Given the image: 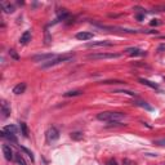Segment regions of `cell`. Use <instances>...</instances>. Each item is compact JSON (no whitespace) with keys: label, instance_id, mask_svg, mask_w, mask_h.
<instances>
[{"label":"cell","instance_id":"1","mask_svg":"<svg viewBox=\"0 0 165 165\" xmlns=\"http://www.w3.org/2000/svg\"><path fill=\"white\" fill-rule=\"evenodd\" d=\"M126 118L124 112H118V111H105L99 112L97 115V119L101 121H107V123H113V121H120Z\"/></svg>","mask_w":165,"mask_h":165},{"label":"cell","instance_id":"2","mask_svg":"<svg viewBox=\"0 0 165 165\" xmlns=\"http://www.w3.org/2000/svg\"><path fill=\"white\" fill-rule=\"evenodd\" d=\"M74 58V54H66V56H58L57 58L49 61V62H45V63H41V68H49V67H53V66H57V64H61L63 62H68Z\"/></svg>","mask_w":165,"mask_h":165},{"label":"cell","instance_id":"3","mask_svg":"<svg viewBox=\"0 0 165 165\" xmlns=\"http://www.w3.org/2000/svg\"><path fill=\"white\" fill-rule=\"evenodd\" d=\"M121 57L120 53H92L88 56L89 60H110V58H119Z\"/></svg>","mask_w":165,"mask_h":165},{"label":"cell","instance_id":"4","mask_svg":"<svg viewBox=\"0 0 165 165\" xmlns=\"http://www.w3.org/2000/svg\"><path fill=\"white\" fill-rule=\"evenodd\" d=\"M57 57H58V56L54 54V53H45V54H36V56H34L32 60L35 62H43V63H45V62H49V61L57 58Z\"/></svg>","mask_w":165,"mask_h":165},{"label":"cell","instance_id":"5","mask_svg":"<svg viewBox=\"0 0 165 165\" xmlns=\"http://www.w3.org/2000/svg\"><path fill=\"white\" fill-rule=\"evenodd\" d=\"M45 137L48 142H54L60 138V130L56 126H51L45 133Z\"/></svg>","mask_w":165,"mask_h":165},{"label":"cell","instance_id":"6","mask_svg":"<svg viewBox=\"0 0 165 165\" xmlns=\"http://www.w3.org/2000/svg\"><path fill=\"white\" fill-rule=\"evenodd\" d=\"M113 43L109 41V40H98V41H90L87 43L88 48H98V47H112Z\"/></svg>","mask_w":165,"mask_h":165},{"label":"cell","instance_id":"7","mask_svg":"<svg viewBox=\"0 0 165 165\" xmlns=\"http://www.w3.org/2000/svg\"><path fill=\"white\" fill-rule=\"evenodd\" d=\"M125 52L130 57H143V56L147 54L145 51H142V49H139V48H126Z\"/></svg>","mask_w":165,"mask_h":165},{"label":"cell","instance_id":"8","mask_svg":"<svg viewBox=\"0 0 165 165\" xmlns=\"http://www.w3.org/2000/svg\"><path fill=\"white\" fill-rule=\"evenodd\" d=\"M2 148H3V154H4V157L8 161H10V160H13V157H14V155H13V150H12V147L9 146V145H6V143H4V145L2 146Z\"/></svg>","mask_w":165,"mask_h":165},{"label":"cell","instance_id":"9","mask_svg":"<svg viewBox=\"0 0 165 165\" xmlns=\"http://www.w3.org/2000/svg\"><path fill=\"white\" fill-rule=\"evenodd\" d=\"M138 81H139L141 84H143V85H146V87L151 88V89H155V90H160V89H159V85H157L156 83H154V81H150V80H147V79L139 77V79H138Z\"/></svg>","mask_w":165,"mask_h":165},{"label":"cell","instance_id":"10","mask_svg":"<svg viewBox=\"0 0 165 165\" xmlns=\"http://www.w3.org/2000/svg\"><path fill=\"white\" fill-rule=\"evenodd\" d=\"M9 115H10V107L5 101H3L2 102V119L9 118Z\"/></svg>","mask_w":165,"mask_h":165},{"label":"cell","instance_id":"11","mask_svg":"<svg viewBox=\"0 0 165 165\" xmlns=\"http://www.w3.org/2000/svg\"><path fill=\"white\" fill-rule=\"evenodd\" d=\"M28 41H31V31H30V30L25 31L22 35H21V38H19V44L26 45Z\"/></svg>","mask_w":165,"mask_h":165},{"label":"cell","instance_id":"12","mask_svg":"<svg viewBox=\"0 0 165 165\" xmlns=\"http://www.w3.org/2000/svg\"><path fill=\"white\" fill-rule=\"evenodd\" d=\"M0 135H2V138L6 139V141H9V142H13V143H17L16 134H10V133H6L5 130H3V129H2V132H0Z\"/></svg>","mask_w":165,"mask_h":165},{"label":"cell","instance_id":"13","mask_svg":"<svg viewBox=\"0 0 165 165\" xmlns=\"http://www.w3.org/2000/svg\"><path fill=\"white\" fill-rule=\"evenodd\" d=\"M26 88H27L26 83H19V84H17L16 87L13 88V93H14V94H22V93H25Z\"/></svg>","mask_w":165,"mask_h":165},{"label":"cell","instance_id":"14","mask_svg":"<svg viewBox=\"0 0 165 165\" xmlns=\"http://www.w3.org/2000/svg\"><path fill=\"white\" fill-rule=\"evenodd\" d=\"M76 39H79V40H90V39H93V34L92 32H87V31L77 32L76 34Z\"/></svg>","mask_w":165,"mask_h":165},{"label":"cell","instance_id":"15","mask_svg":"<svg viewBox=\"0 0 165 165\" xmlns=\"http://www.w3.org/2000/svg\"><path fill=\"white\" fill-rule=\"evenodd\" d=\"M134 105L142 107V109H146L147 111H152V107L150 106L147 102H143V101H134Z\"/></svg>","mask_w":165,"mask_h":165},{"label":"cell","instance_id":"16","mask_svg":"<svg viewBox=\"0 0 165 165\" xmlns=\"http://www.w3.org/2000/svg\"><path fill=\"white\" fill-rule=\"evenodd\" d=\"M3 130H5L6 133H10V134H17V126L16 125H6L3 128Z\"/></svg>","mask_w":165,"mask_h":165},{"label":"cell","instance_id":"17","mask_svg":"<svg viewBox=\"0 0 165 165\" xmlns=\"http://www.w3.org/2000/svg\"><path fill=\"white\" fill-rule=\"evenodd\" d=\"M2 6H3V10L5 12V13H13L14 12V6L13 5H10V4H8V3H2Z\"/></svg>","mask_w":165,"mask_h":165},{"label":"cell","instance_id":"18","mask_svg":"<svg viewBox=\"0 0 165 165\" xmlns=\"http://www.w3.org/2000/svg\"><path fill=\"white\" fill-rule=\"evenodd\" d=\"M83 94V90H70L64 93V97H76V96H81Z\"/></svg>","mask_w":165,"mask_h":165},{"label":"cell","instance_id":"19","mask_svg":"<svg viewBox=\"0 0 165 165\" xmlns=\"http://www.w3.org/2000/svg\"><path fill=\"white\" fill-rule=\"evenodd\" d=\"M14 160H16L17 165H27V164H26V161L23 160V157H22V155H21V154H16V155H14Z\"/></svg>","mask_w":165,"mask_h":165},{"label":"cell","instance_id":"20","mask_svg":"<svg viewBox=\"0 0 165 165\" xmlns=\"http://www.w3.org/2000/svg\"><path fill=\"white\" fill-rule=\"evenodd\" d=\"M19 128H21V132H22V135L25 138H27L28 137V128H27V125L25 123H21Z\"/></svg>","mask_w":165,"mask_h":165},{"label":"cell","instance_id":"21","mask_svg":"<svg viewBox=\"0 0 165 165\" xmlns=\"http://www.w3.org/2000/svg\"><path fill=\"white\" fill-rule=\"evenodd\" d=\"M71 138L75 139V141H80V139H83V133H80V132H72V133H71Z\"/></svg>","mask_w":165,"mask_h":165},{"label":"cell","instance_id":"22","mask_svg":"<svg viewBox=\"0 0 165 165\" xmlns=\"http://www.w3.org/2000/svg\"><path fill=\"white\" fill-rule=\"evenodd\" d=\"M21 150H22V151L25 152V154H27L28 155V157H30V159H31V161L34 163L35 161V157H34V154L30 151V150H28V148H26V147H23V146H21Z\"/></svg>","mask_w":165,"mask_h":165},{"label":"cell","instance_id":"23","mask_svg":"<svg viewBox=\"0 0 165 165\" xmlns=\"http://www.w3.org/2000/svg\"><path fill=\"white\" fill-rule=\"evenodd\" d=\"M115 93H125V94H129V96H132V97H137V94H135L134 92H130V90H124V89H121V90H115Z\"/></svg>","mask_w":165,"mask_h":165},{"label":"cell","instance_id":"24","mask_svg":"<svg viewBox=\"0 0 165 165\" xmlns=\"http://www.w3.org/2000/svg\"><path fill=\"white\" fill-rule=\"evenodd\" d=\"M124 81H120V80H106L102 81V84H123Z\"/></svg>","mask_w":165,"mask_h":165},{"label":"cell","instance_id":"25","mask_svg":"<svg viewBox=\"0 0 165 165\" xmlns=\"http://www.w3.org/2000/svg\"><path fill=\"white\" fill-rule=\"evenodd\" d=\"M154 143H155V145H157V146H165V138L156 139V141H154Z\"/></svg>","mask_w":165,"mask_h":165},{"label":"cell","instance_id":"26","mask_svg":"<svg viewBox=\"0 0 165 165\" xmlns=\"http://www.w3.org/2000/svg\"><path fill=\"white\" fill-rule=\"evenodd\" d=\"M9 56H10V57H13L14 60H18V58H19L18 54L16 53V51H13V49H12V51H9Z\"/></svg>","mask_w":165,"mask_h":165},{"label":"cell","instance_id":"27","mask_svg":"<svg viewBox=\"0 0 165 165\" xmlns=\"http://www.w3.org/2000/svg\"><path fill=\"white\" fill-rule=\"evenodd\" d=\"M155 9L157 12H165V5H159V6H155Z\"/></svg>","mask_w":165,"mask_h":165},{"label":"cell","instance_id":"28","mask_svg":"<svg viewBox=\"0 0 165 165\" xmlns=\"http://www.w3.org/2000/svg\"><path fill=\"white\" fill-rule=\"evenodd\" d=\"M107 165H118V163H116V160L111 159V160H109V161H107Z\"/></svg>","mask_w":165,"mask_h":165},{"label":"cell","instance_id":"29","mask_svg":"<svg viewBox=\"0 0 165 165\" xmlns=\"http://www.w3.org/2000/svg\"><path fill=\"white\" fill-rule=\"evenodd\" d=\"M135 18L139 19V21H142V19H143V16H142V14H137V16H135Z\"/></svg>","mask_w":165,"mask_h":165},{"label":"cell","instance_id":"30","mask_svg":"<svg viewBox=\"0 0 165 165\" xmlns=\"http://www.w3.org/2000/svg\"><path fill=\"white\" fill-rule=\"evenodd\" d=\"M151 25H152V26H154V25H159V21H157V19H154L152 22H151Z\"/></svg>","mask_w":165,"mask_h":165},{"label":"cell","instance_id":"31","mask_svg":"<svg viewBox=\"0 0 165 165\" xmlns=\"http://www.w3.org/2000/svg\"><path fill=\"white\" fill-rule=\"evenodd\" d=\"M163 49H165V45H161V47L159 48V52H160V51H163Z\"/></svg>","mask_w":165,"mask_h":165}]
</instances>
